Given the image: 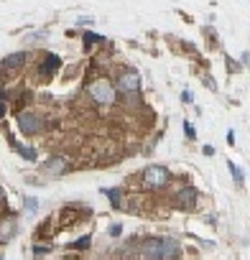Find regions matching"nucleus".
Returning <instances> with one entry per match:
<instances>
[{
    "label": "nucleus",
    "instance_id": "f3484780",
    "mask_svg": "<svg viewBox=\"0 0 250 260\" xmlns=\"http://www.w3.org/2000/svg\"><path fill=\"white\" fill-rule=\"evenodd\" d=\"M184 133H186V138H197V130L189 122H184Z\"/></svg>",
    "mask_w": 250,
    "mask_h": 260
},
{
    "label": "nucleus",
    "instance_id": "9d476101",
    "mask_svg": "<svg viewBox=\"0 0 250 260\" xmlns=\"http://www.w3.org/2000/svg\"><path fill=\"white\" fill-rule=\"evenodd\" d=\"M23 64H26V54L23 51H16V54L3 59V69H21Z\"/></svg>",
    "mask_w": 250,
    "mask_h": 260
},
{
    "label": "nucleus",
    "instance_id": "4468645a",
    "mask_svg": "<svg viewBox=\"0 0 250 260\" xmlns=\"http://www.w3.org/2000/svg\"><path fill=\"white\" fill-rule=\"evenodd\" d=\"M100 41H102L100 34H84V46H87V49H89L92 44H100Z\"/></svg>",
    "mask_w": 250,
    "mask_h": 260
},
{
    "label": "nucleus",
    "instance_id": "6e6552de",
    "mask_svg": "<svg viewBox=\"0 0 250 260\" xmlns=\"http://www.w3.org/2000/svg\"><path fill=\"white\" fill-rule=\"evenodd\" d=\"M174 202H176L179 209H194V204H197V191H194L192 186H184V189L176 191Z\"/></svg>",
    "mask_w": 250,
    "mask_h": 260
},
{
    "label": "nucleus",
    "instance_id": "dca6fc26",
    "mask_svg": "<svg viewBox=\"0 0 250 260\" xmlns=\"http://www.w3.org/2000/svg\"><path fill=\"white\" fill-rule=\"evenodd\" d=\"M36 209H39V199H34V197H31V199H26V212H28V214H34Z\"/></svg>",
    "mask_w": 250,
    "mask_h": 260
},
{
    "label": "nucleus",
    "instance_id": "6ab92c4d",
    "mask_svg": "<svg viewBox=\"0 0 250 260\" xmlns=\"http://www.w3.org/2000/svg\"><path fill=\"white\" fill-rule=\"evenodd\" d=\"M202 153H204V156H212V153H214V148H212V146H204V148H202Z\"/></svg>",
    "mask_w": 250,
    "mask_h": 260
},
{
    "label": "nucleus",
    "instance_id": "f03ea898",
    "mask_svg": "<svg viewBox=\"0 0 250 260\" xmlns=\"http://www.w3.org/2000/svg\"><path fill=\"white\" fill-rule=\"evenodd\" d=\"M141 181H143V186L146 189H151V191H159V189H164L169 181H171V174H169V169H164V166H146L143 169V174H141Z\"/></svg>",
    "mask_w": 250,
    "mask_h": 260
},
{
    "label": "nucleus",
    "instance_id": "1a4fd4ad",
    "mask_svg": "<svg viewBox=\"0 0 250 260\" xmlns=\"http://www.w3.org/2000/svg\"><path fill=\"white\" fill-rule=\"evenodd\" d=\"M18 230V217L11 214V217H3L0 219V245H6Z\"/></svg>",
    "mask_w": 250,
    "mask_h": 260
},
{
    "label": "nucleus",
    "instance_id": "5701e85b",
    "mask_svg": "<svg viewBox=\"0 0 250 260\" xmlns=\"http://www.w3.org/2000/svg\"><path fill=\"white\" fill-rule=\"evenodd\" d=\"M3 100H6V92H3V89H0V102H3Z\"/></svg>",
    "mask_w": 250,
    "mask_h": 260
},
{
    "label": "nucleus",
    "instance_id": "4be33fe9",
    "mask_svg": "<svg viewBox=\"0 0 250 260\" xmlns=\"http://www.w3.org/2000/svg\"><path fill=\"white\" fill-rule=\"evenodd\" d=\"M6 115V107H3V102H0V117H3Z\"/></svg>",
    "mask_w": 250,
    "mask_h": 260
},
{
    "label": "nucleus",
    "instance_id": "2eb2a0df",
    "mask_svg": "<svg viewBox=\"0 0 250 260\" xmlns=\"http://www.w3.org/2000/svg\"><path fill=\"white\" fill-rule=\"evenodd\" d=\"M89 242H92V237H89V235H84V237H79L72 247H74V250H84V247H89Z\"/></svg>",
    "mask_w": 250,
    "mask_h": 260
},
{
    "label": "nucleus",
    "instance_id": "ddd939ff",
    "mask_svg": "<svg viewBox=\"0 0 250 260\" xmlns=\"http://www.w3.org/2000/svg\"><path fill=\"white\" fill-rule=\"evenodd\" d=\"M105 194L110 197V204L112 207H120V189H107Z\"/></svg>",
    "mask_w": 250,
    "mask_h": 260
},
{
    "label": "nucleus",
    "instance_id": "0eeeda50",
    "mask_svg": "<svg viewBox=\"0 0 250 260\" xmlns=\"http://www.w3.org/2000/svg\"><path fill=\"white\" fill-rule=\"evenodd\" d=\"M44 171L51 176H64L69 171V161L64 156H49V161L44 164Z\"/></svg>",
    "mask_w": 250,
    "mask_h": 260
},
{
    "label": "nucleus",
    "instance_id": "f257e3e1",
    "mask_svg": "<svg viewBox=\"0 0 250 260\" xmlns=\"http://www.w3.org/2000/svg\"><path fill=\"white\" fill-rule=\"evenodd\" d=\"M179 255H181V245L174 237L148 240L141 247V260H179Z\"/></svg>",
    "mask_w": 250,
    "mask_h": 260
},
{
    "label": "nucleus",
    "instance_id": "b1692460",
    "mask_svg": "<svg viewBox=\"0 0 250 260\" xmlns=\"http://www.w3.org/2000/svg\"><path fill=\"white\" fill-rule=\"evenodd\" d=\"M0 260H3V255H0Z\"/></svg>",
    "mask_w": 250,
    "mask_h": 260
},
{
    "label": "nucleus",
    "instance_id": "39448f33",
    "mask_svg": "<svg viewBox=\"0 0 250 260\" xmlns=\"http://www.w3.org/2000/svg\"><path fill=\"white\" fill-rule=\"evenodd\" d=\"M117 89L125 92V94H136V92L141 89L138 74H136V72H122V74L117 77Z\"/></svg>",
    "mask_w": 250,
    "mask_h": 260
},
{
    "label": "nucleus",
    "instance_id": "412c9836",
    "mask_svg": "<svg viewBox=\"0 0 250 260\" xmlns=\"http://www.w3.org/2000/svg\"><path fill=\"white\" fill-rule=\"evenodd\" d=\"M3 207H6V191L0 189V209H3Z\"/></svg>",
    "mask_w": 250,
    "mask_h": 260
},
{
    "label": "nucleus",
    "instance_id": "423d86ee",
    "mask_svg": "<svg viewBox=\"0 0 250 260\" xmlns=\"http://www.w3.org/2000/svg\"><path fill=\"white\" fill-rule=\"evenodd\" d=\"M18 125H21V133H23V136H36L39 130H41V120H39V115H34V112H21Z\"/></svg>",
    "mask_w": 250,
    "mask_h": 260
},
{
    "label": "nucleus",
    "instance_id": "a211bd4d",
    "mask_svg": "<svg viewBox=\"0 0 250 260\" xmlns=\"http://www.w3.org/2000/svg\"><path fill=\"white\" fill-rule=\"evenodd\" d=\"M110 235L117 237V235H120V224H112V227H110Z\"/></svg>",
    "mask_w": 250,
    "mask_h": 260
},
{
    "label": "nucleus",
    "instance_id": "9b49d317",
    "mask_svg": "<svg viewBox=\"0 0 250 260\" xmlns=\"http://www.w3.org/2000/svg\"><path fill=\"white\" fill-rule=\"evenodd\" d=\"M8 141H11V148H13V151H18V153H21V156H23L26 161H36V148L21 146V143H18L16 138H8Z\"/></svg>",
    "mask_w": 250,
    "mask_h": 260
},
{
    "label": "nucleus",
    "instance_id": "20e7f679",
    "mask_svg": "<svg viewBox=\"0 0 250 260\" xmlns=\"http://www.w3.org/2000/svg\"><path fill=\"white\" fill-rule=\"evenodd\" d=\"M59 67H61V59H59L56 54H46L44 61H41V67H39V77H41V82H49V79L59 72Z\"/></svg>",
    "mask_w": 250,
    "mask_h": 260
},
{
    "label": "nucleus",
    "instance_id": "f8f14e48",
    "mask_svg": "<svg viewBox=\"0 0 250 260\" xmlns=\"http://www.w3.org/2000/svg\"><path fill=\"white\" fill-rule=\"evenodd\" d=\"M227 166H230V174H232V179H235V184H242V181H245V176H242V171H240V169H237V166H235L232 161H230Z\"/></svg>",
    "mask_w": 250,
    "mask_h": 260
},
{
    "label": "nucleus",
    "instance_id": "7ed1b4c3",
    "mask_svg": "<svg viewBox=\"0 0 250 260\" xmlns=\"http://www.w3.org/2000/svg\"><path fill=\"white\" fill-rule=\"evenodd\" d=\"M89 97L97 102V105H112L115 102V87L107 82V79H95L89 87H87Z\"/></svg>",
    "mask_w": 250,
    "mask_h": 260
},
{
    "label": "nucleus",
    "instance_id": "aec40b11",
    "mask_svg": "<svg viewBox=\"0 0 250 260\" xmlns=\"http://www.w3.org/2000/svg\"><path fill=\"white\" fill-rule=\"evenodd\" d=\"M44 252H49V250H46V247H34V255H36V257L44 255Z\"/></svg>",
    "mask_w": 250,
    "mask_h": 260
}]
</instances>
